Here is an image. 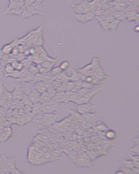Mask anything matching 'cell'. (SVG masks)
<instances>
[{"label":"cell","instance_id":"obj_1","mask_svg":"<svg viewBox=\"0 0 139 174\" xmlns=\"http://www.w3.org/2000/svg\"><path fill=\"white\" fill-rule=\"evenodd\" d=\"M59 116L54 113H44L43 117L35 121V122L41 126L49 127L56 123Z\"/></svg>","mask_w":139,"mask_h":174},{"label":"cell","instance_id":"obj_2","mask_svg":"<svg viewBox=\"0 0 139 174\" xmlns=\"http://www.w3.org/2000/svg\"><path fill=\"white\" fill-rule=\"evenodd\" d=\"M42 114L54 113V112L59 111L60 108V104L57 103L53 100L41 104Z\"/></svg>","mask_w":139,"mask_h":174},{"label":"cell","instance_id":"obj_3","mask_svg":"<svg viewBox=\"0 0 139 174\" xmlns=\"http://www.w3.org/2000/svg\"><path fill=\"white\" fill-rule=\"evenodd\" d=\"M97 108V106L96 105H93V104H90L89 102H88L86 104L78 105V106L77 108V111L78 113L83 115L93 112Z\"/></svg>","mask_w":139,"mask_h":174},{"label":"cell","instance_id":"obj_4","mask_svg":"<svg viewBox=\"0 0 139 174\" xmlns=\"http://www.w3.org/2000/svg\"><path fill=\"white\" fill-rule=\"evenodd\" d=\"M15 162H16V158H8L6 166L9 171V173L22 174V173L16 167Z\"/></svg>","mask_w":139,"mask_h":174},{"label":"cell","instance_id":"obj_5","mask_svg":"<svg viewBox=\"0 0 139 174\" xmlns=\"http://www.w3.org/2000/svg\"><path fill=\"white\" fill-rule=\"evenodd\" d=\"M27 95L32 104H36L38 102H39L40 94L37 91H35L34 88L30 90Z\"/></svg>","mask_w":139,"mask_h":174},{"label":"cell","instance_id":"obj_6","mask_svg":"<svg viewBox=\"0 0 139 174\" xmlns=\"http://www.w3.org/2000/svg\"><path fill=\"white\" fill-rule=\"evenodd\" d=\"M17 40H14L10 43L4 45L3 47H2L1 51L4 54H10L12 52V51L17 46Z\"/></svg>","mask_w":139,"mask_h":174},{"label":"cell","instance_id":"obj_7","mask_svg":"<svg viewBox=\"0 0 139 174\" xmlns=\"http://www.w3.org/2000/svg\"><path fill=\"white\" fill-rule=\"evenodd\" d=\"M12 94L13 99L15 101H21L25 93L21 88L17 87L15 88V89L12 93Z\"/></svg>","mask_w":139,"mask_h":174},{"label":"cell","instance_id":"obj_8","mask_svg":"<svg viewBox=\"0 0 139 174\" xmlns=\"http://www.w3.org/2000/svg\"><path fill=\"white\" fill-rule=\"evenodd\" d=\"M33 88L37 91L40 94L43 93L47 90L46 84L44 81H38L36 82Z\"/></svg>","mask_w":139,"mask_h":174},{"label":"cell","instance_id":"obj_9","mask_svg":"<svg viewBox=\"0 0 139 174\" xmlns=\"http://www.w3.org/2000/svg\"><path fill=\"white\" fill-rule=\"evenodd\" d=\"M15 70L12 67L10 63L6 64L3 67V71L4 74V80L8 77V76L12 74L14 71Z\"/></svg>","mask_w":139,"mask_h":174},{"label":"cell","instance_id":"obj_10","mask_svg":"<svg viewBox=\"0 0 139 174\" xmlns=\"http://www.w3.org/2000/svg\"><path fill=\"white\" fill-rule=\"evenodd\" d=\"M32 114L34 117H35L37 115L42 114V108H41V103L38 102L36 104H33L32 107Z\"/></svg>","mask_w":139,"mask_h":174},{"label":"cell","instance_id":"obj_11","mask_svg":"<svg viewBox=\"0 0 139 174\" xmlns=\"http://www.w3.org/2000/svg\"><path fill=\"white\" fill-rule=\"evenodd\" d=\"M10 63L15 70L21 71L24 68V66L21 61L15 59L13 60Z\"/></svg>","mask_w":139,"mask_h":174},{"label":"cell","instance_id":"obj_12","mask_svg":"<svg viewBox=\"0 0 139 174\" xmlns=\"http://www.w3.org/2000/svg\"><path fill=\"white\" fill-rule=\"evenodd\" d=\"M52 99V97L50 96L49 94L46 91L43 92V93L40 94L39 102L43 104L44 102L49 101Z\"/></svg>","mask_w":139,"mask_h":174},{"label":"cell","instance_id":"obj_13","mask_svg":"<svg viewBox=\"0 0 139 174\" xmlns=\"http://www.w3.org/2000/svg\"><path fill=\"white\" fill-rule=\"evenodd\" d=\"M105 136L109 140H114L117 137V133L115 130H106Z\"/></svg>","mask_w":139,"mask_h":174},{"label":"cell","instance_id":"obj_14","mask_svg":"<svg viewBox=\"0 0 139 174\" xmlns=\"http://www.w3.org/2000/svg\"><path fill=\"white\" fill-rule=\"evenodd\" d=\"M122 164L123 166L128 167V168H129V169H131V170L132 169V168H134V167H137L136 166L135 164L132 160L131 161L123 160Z\"/></svg>","mask_w":139,"mask_h":174},{"label":"cell","instance_id":"obj_15","mask_svg":"<svg viewBox=\"0 0 139 174\" xmlns=\"http://www.w3.org/2000/svg\"><path fill=\"white\" fill-rule=\"evenodd\" d=\"M22 13V10L20 9L19 8H13L12 9H10L8 11H7L6 13V14H12V15H20Z\"/></svg>","mask_w":139,"mask_h":174},{"label":"cell","instance_id":"obj_16","mask_svg":"<svg viewBox=\"0 0 139 174\" xmlns=\"http://www.w3.org/2000/svg\"><path fill=\"white\" fill-rule=\"evenodd\" d=\"M77 162H79V166H87L86 165H88L89 164V161H88L86 158L84 157H81L80 158H77Z\"/></svg>","mask_w":139,"mask_h":174},{"label":"cell","instance_id":"obj_17","mask_svg":"<svg viewBox=\"0 0 139 174\" xmlns=\"http://www.w3.org/2000/svg\"><path fill=\"white\" fill-rule=\"evenodd\" d=\"M27 69L28 72L33 75H36L37 74H39V70L37 66H35L31 64Z\"/></svg>","mask_w":139,"mask_h":174},{"label":"cell","instance_id":"obj_18","mask_svg":"<svg viewBox=\"0 0 139 174\" xmlns=\"http://www.w3.org/2000/svg\"><path fill=\"white\" fill-rule=\"evenodd\" d=\"M50 73L53 76V77H56L58 75H59L60 73L63 72L62 70L60 69L59 67H52L51 70H50Z\"/></svg>","mask_w":139,"mask_h":174},{"label":"cell","instance_id":"obj_19","mask_svg":"<svg viewBox=\"0 0 139 174\" xmlns=\"http://www.w3.org/2000/svg\"><path fill=\"white\" fill-rule=\"evenodd\" d=\"M70 66V63L67 60H64L60 64L59 67L62 71L67 70Z\"/></svg>","mask_w":139,"mask_h":174},{"label":"cell","instance_id":"obj_20","mask_svg":"<svg viewBox=\"0 0 139 174\" xmlns=\"http://www.w3.org/2000/svg\"><path fill=\"white\" fill-rule=\"evenodd\" d=\"M130 151L134 153L135 154H139V144H136L134 146L130 149Z\"/></svg>","mask_w":139,"mask_h":174},{"label":"cell","instance_id":"obj_21","mask_svg":"<svg viewBox=\"0 0 139 174\" xmlns=\"http://www.w3.org/2000/svg\"><path fill=\"white\" fill-rule=\"evenodd\" d=\"M95 79L93 78V77H91V76H88V77H86L85 78V82H86V83L88 84H92L94 82V81H95Z\"/></svg>","mask_w":139,"mask_h":174},{"label":"cell","instance_id":"obj_22","mask_svg":"<svg viewBox=\"0 0 139 174\" xmlns=\"http://www.w3.org/2000/svg\"><path fill=\"white\" fill-rule=\"evenodd\" d=\"M139 137H137L136 138L134 139V141L135 142L136 144H139Z\"/></svg>","mask_w":139,"mask_h":174},{"label":"cell","instance_id":"obj_23","mask_svg":"<svg viewBox=\"0 0 139 174\" xmlns=\"http://www.w3.org/2000/svg\"><path fill=\"white\" fill-rule=\"evenodd\" d=\"M115 173H116V174H124V173L121 170H120V169H119V170L115 172Z\"/></svg>","mask_w":139,"mask_h":174},{"label":"cell","instance_id":"obj_24","mask_svg":"<svg viewBox=\"0 0 139 174\" xmlns=\"http://www.w3.org/2000/svg\"><path fill=\"white\" fill-rule=\"evenodd\" d=\"M134 30L136 32H139V26H137L134 28Z\"/></svg>","mask_w":139,"mask_h":174}]
</instances>
